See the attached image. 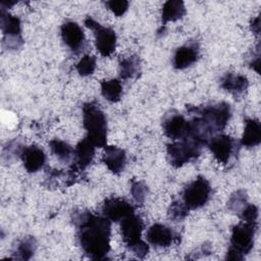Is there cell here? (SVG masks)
<instances>
[{
	"instance_id": "4",
	"label": "cell",
	"mask_w": 261,
	"mask_h": 261,
	"mask_svg": "<svg viewBox=\"0 0 261 261\" xmlns=\"http://www.w3.org/2000/svg\"><path fill=\"white\" fill-rule=\"evenodd\" d=\"M258 223L241 221L231 229L229 248L226 253L228 260H243L251 252L254 246V237Z\"/></svg>"
},
{
	"instance_id": "3",
	"label": "cell",
	"mask_w": 261,
	"mask_h": 261,
	"mask_svg": "<svg viewBox=\"0 0 261 261\" xmlns=\"http://www.w3.org/2000/svg\"><path fill=\"white\" fill-rule=\"evenodd\" d=\"M83 124L87 138L98 148L107 143V118L99 104L88 102L83 106Z\"/></svg>"
},
{
	"instance_id": "7",
	"label": "cell",
	"mask_w": 261,
	"mask_h": 261,
	"mask_svg": "<svg viewBox=\"0 0 261 261\" xmlns=\"http://www.w3.org/2000/svg\"><path fill=\"white\" fill-rule=\"evenodd\" d=\"M85 24L94 32L95 46L99 53L104 57L110 56L116 48L115 32L108 27L102 25L92 16H87L85 18Z\"/></svg>"
},
{
	"instance_id": "12",
	"label": "cell",
	"mask_w": 261,
	"mask_h": 261,
	"mask_svg": "<svg viewBox=\"0 0 261 261\" xmlns=\"http://www.w3.org/2000/svg\"><path fill=\"white\" fill-rule=\"evenodd\" d=\"M143 228V220L141 219L140 216L136 215L135 213L123 218L120 221L121 237L128 249L143 241L141 238Z\"/></svg>"
},
{
	"instance_id": "21",
	"label": "cell",
	"mask_w": 261,
	"mask_h": 261,
	"mask_svg": "<svg viewBox=\"0 0 261 261\" xmlns=\"http://www.w3.org/2000/svg\"><path fill=\"white\" fill-rule=\"evenodd\" d=\"M185 3L180 0H168L163 4L161 13V29H164L167 22L176 21L186 14Z\"/></svg>"
},
{
	"instance_id": "23",
	"label": "cell",
	"mask_w": 261,
	"mask_h": 261,
	"mask_svg": "<svg viewBox=\"0 0 261 261\" xmlns=\"http://www.w3.org/2000/svg\"><path fill=\"white\" fill-rule=\"evenodd\" d=\"M101 94L109 102H118L122 95V85L120 81L111 79L101 82Z\"/></svg>"
},
{
	"instance_id": "9",
	"label": "cell",
	"mask_w": 261,
	"mask_h": 261,
	"mask_svg": "<svg viewBox=\"0 0 261 261\" xmlns=\"http://www.w3.org/2000/svg\"><path fill=\"white\" fill-rule=\"evenodd\" d=\"M207 146L214 158L221 164H227L237 151V142L231 137L222 134L212 137Z\"/></svg>"
},
{
	"instance_id": "11",
	"label": "cell",
	"mask_w": 261,
	"mask_h": 261,
	"mask_svg": "<svg viewBox=\"0 0 261 261\" xmlns=\"http://www.w3.org/2000/svg\"><path fill=\"white\" fill-rule=\"evenodd\" d=\"M60 34L63 43L74 53L83 50L86 44L85 34L75 21L66 20L60 27Z\"/></svg>"
},
{
	"instance_id": "1",
	"label": "cell",
	"mask_w": 261,
	"mask_h": 261,
	"mask_svg": "<svg viewBox=\"0 0 261 261\" xmlns=\"http://www.w3.org/2000/svg\"><path fill=\"white\" fill-rule=\"evenodd\" d=\"M76 227V239L84 253L94 260L106 259L110 251L111 221L87 210H77L71 214Z\"/></svg>"
},
{
	"instance_id": "2",
	"label": "cell",
	"mask_w": 261,
	"mask_h": 261,
	"mask_svg": "<svg viewBox=\"0 0 261 261\" xmlns=\"http://www.w3.org/2000/svg\"><path fill=\"white\" fill-rule=\"evenodd\" d=\"M188 111L194 114V116L189 120L187 136L197 140L204 146L207 145L212 137L224 129L231 115L230 106L225 102L203 107L191 106L188 108Z\"/></svg>"
},
{
	"instance_id": "16",
	"label": "cell",
	"mask_w": 261,
	"mask_h": 261,
	"mask_svg": "<svg viewBox=\"0 0 261 261\" xmlns=\"http://www.w3.org/2000/svg\"><path fill=\"white\" fill-rule=\"evenodd\" d=\"M19 157L22 160L25 170L30 173L37 172L43 168L46 162L45 152L36 145L23 147Z\"/></svg>"
},
{
	"instance_id": "25",
	"label": "cell",
	"mask_w": 261,
	"mask_h": 261,
	"mask_svg": "<svg viewBox=\"0 0 261 261\" xmlns=\"http://www.w3.org/2000/svg\"><path fill=\"white\" fill-rule=\"evenodd\" d=\"M52 153L62 162H67L73 155V149L66 142L59 139H53L49 142Z\"/></svg>"
},
{
	"instance_id": "28",
	"label": "cell",
	"mask_w": 261,
	"mask_h": 261,
	"mask_svg": "<svg viewBox=\"0 0 261 261\" xmlns=\"http://www.w3.org/2000/svg\"><path fill=\"white\" fill-rule=\"evenodd\" d=\"M97 60L93 55H85L83 56L75 65L76 71L82 76H88L92 74L96 69Z\"/></svg>"
},
{
	"instance_id": "19",
	"label": "cell",
	"mask_w": 261,
	"mask_h": 261,
	"mask_svg": "<svg viewBox=\"0 0 261 261\" xmlns=\"http://www.w3.org/2000/svg\"><path fill=\"white\" fill-rule=\"evenodd\" d=\"M220 87L233 96H240L248 89L249 81L243 74L227 72L221 77Z\"/></svg>"
},
{
	"instance_id": "14",
	"label": "cell",
	"mask_w": 261,
	"mask_h": 261,
	"mask_svg": "<svg viewBox=\"0 0 261 261\" xmlns=\"http://www.w3.org/2000/svg\"><path fill=\"white\" fill-rule=\"evenodd\" d=\"M147 242L156 248L169 247L175 240L173 230L162 223L152 224L146 232Z\"/></svg>"
},
{
	"instance_id": "32",
	"label": "cell",
	"mask_w": 261,
	"mask_h": 261,
	"mask_svg": "<svg viewBox=\"0 0 261 261\" xmlns=\"http://www.w3.org/2000/svg\"><path fill=\"white\" fill-rule=\"evenodd\" d=\"M129 250H130L137 257H139V258H144V257L148 254V252H149V246L147 245L146 242L142 241V242L138 243L137 245H135L134 247H132Z\"/></svg>"
},
{
	"instance_id": "10",
	"label": "cell",
	"mask_w": 261,
	"mask_h": 261,
	"mask_svg": "<svg viewBox=\"0 0 261 261\" xmlns=\"http://www.w3.org/2000/svg\"><path fill=\"white\" fill-rule=\"evenodd\" d=\"M135 213L134 207L124 199L111 197L104 201L102 214L110 221L120 222L123 218Z\"/></svg>"
},
{
	"instance_id": "6",
	"label": "cell",
	"mask_w": 261,
	"mask_h": 261,
	"mask_svg": "<svg viewBox=\"0 0 261 261\" xmlns=\"http://www.w3.org/2000/svg\"><path fill=\"white\" fill-rule=\"evenodd\" d=\"M211 191L209 181L204 176L199 175L185 187L181 194V201L189 210L199 209L209 201Z\"/></svg>"
},
{
	"instance_id": "15",
	"label": "cell",
	"mask_w": 261,
	"mask_h": 261,
	"mask_svg": "<svg viewBox=\"0 0 261 261\" xmlns=\"http://www.w3.org/2000/svg\"><path fill=\"white\" fill-rule=\"evenodd\" d=\"M200 56V49L197 43H189L178 47L172 57V65L176 69H185L197 62Z\"/></svg>"
},
{
	"instance_id": "27",
	"label": "cell",
	"mask_w": 261,
	"mask_h": 261,
	"mask_svg": "<svg viewBox=\"0 0 261 261\" xmlns=\"http://www.w3.org/2000/svg\"><path fill=\"white\" fill-rule=\"evenodd\" d=\"M189 211V208L184 204L182 201L175 200L170 204L167 210V215L172 221H182L188 216Z\"/></svg>"
},
{
	"instance_id": "31",
	"label": "cell",
	"mask_w": 261,
	"mask_h": 261,
	"mask_svg": "<svg viewBox=\"0 0 261 261\" xmlns=\"http://www.w3.org/2000/svg\"><path fill=\"white\" fill-rule=\"evenodd\" d=\"M128 4L129 3L125 0H111L105 2L106 7L116 16H122L126 12Z\"/></svg>"
},
{
	"instance_id": "22",
	"label": "cell",
	"mask_w": 261,
	"mask_h": 261,
	"mask_svg": "<svg viewBox=\"0 0 261 261\" xmlns=\"http://www.w3.org/2000/svg\"><path fill=\"white\" fill-rule=\"evenodd\" d=\"M141 71L140 59L136 55L124 57L119 61V72L123 80L134 79L139 75Z\"/></svg>"
},
{
	"instance_id": "30",
	"label": "cell",
	"mask_w": 261,
	"mask_h": 261,
	"mask_svg": "<svg viewBox=\"0 0 261 261\" xmlns=\"http://www.w3.org/2000/svg\"><path fill=\"white\" fill-rule=\"evenodd\" d=\"M258 215H259L258 208L254 204H249V203L239 213V216L242 221L250 222V223H258L257 222Z\"/></svg>"
},
{
	"instance_id": "13",
	"label": "cell",
	"mask_w": 261,
	"mask_h": 261,
	"mask_svg": "<svg viewBox=\"0 0 261 261\" xmlns=\"http://www.w3.org/2000/svg\"><path fill=\"white\" fill-rule=\"evenodd\" d=\"M162 128L166 137L173 141H178L188 135L189 120L177 112H171L164 117Z\"/></svg>"
},
{
	"instance_id": "5",
	"label": "cell",
	"mask_w": 261,
	"mask_h": 261,
	"mask_svg": "<svg viewBox=\"0 0 261 261\" xmlns=\"http://www.w3.org/2000/svg\"><path fill=\"white\" fill-rule=\"evenodd\" d=\"M204 145L191 137L174 141L167 145V159L174 167H180L197 159L202 152Z\"/></svg>"
},
{
	"instance_id": "18",
	"label": "cell",
	"mask_w": 261,
	"mask_h": 261,
	"mask_svg": "<svg viewBox=\"0 0 261 261\" xmlns=\"http://www.w3.org/2000/svg\"><path fill=\"white\" fill-rule=\"evenodd\" d=\"M102 160L112 173L118 174L125 167L126 155L124 150H122L121 148L106 145Z\"/></svg>"
},
{
	"instance_id": "20",
	"label": "cell",
	"mask_w": 261,
	"mask_h": 261,
	"mask_svg": "<svg viewBox=\"0 0 261 261\" xmlns=\"http://www.w3.org/2000/svg\"><path fill=\"white\" fill-rule=\"evenodd\" d=\"M261 142V125L256 118H247L241 139V145L246 148L258 146Z\"/></svg>"
},
{
	"instance_id": "29",
	"label": "cell",
	"mask_w": 261,
	"mask_h": 261,
	"mask_svg": "<svg viewBox=\"0 0 261 261\" xmlns=\"http://www.w3.org/2000/svg\"><path fill=\"white\" fill-rule=\"evenodd\" d=\"M130 194L133 199L137 204H144L147 195H148V187L140 180H132L130 185Z\"/></svg>"
},
{
	"instance_id": "17",
	"label": "cell",
	"mask_w": 261,
	"mask_h": 261,
	"mask_svg": "<svg viewBox=\"0 0 261 261\" xmlns=\"http://www.w3.org/2000/svg\"><path fill=\"white\" fill-rule=\"evenodd\" d=\"M95 148L96 146L87 137L80 141L76 144L75 149L73 150L74 164L72 168L76 169L77 171L87 168L93 161L95 155Z\"/></svg>"
},
{
	"instance_id": "26",
	"label": "cell",
	"mask_w": 261,
	"mask_h": 261,
	"mask_svg": "<svg viewBox=\"0 0 261 261\" xmlns=\"http://www.w3.org/2000/svg\"><path fill=\"white\" fill-rule=\"evenodd\" d=\"M247 204H248L247 193L244 190H238L230 195L227 201V208L231 212L239 214Z\"/></svg>"
},
{
	"instance_id": "33",
	"label": "cell",
	"mask_w": 261,
	"mask_h": 261,
	"mask_svg": "<svg viewBox=\"0 0 261 261\" xmlns=\"http://www.w3.org/2000/svg\"><path fill=\"white\" fill-rule=\"evenodd\" d=\"M251 28H252V31L253 33L255 34H259V30H260V25H259V17L257 16L255 19L252 20V23H251Z\"/></svg>"
},
{
	"instance_id": "24",
	"label": "cell",
	"mask_w": 261,
	"mask_h": 261,
	"mask_svg": "<svg viewBox=\"0 0 261 261\" xmlns=\"http://www.w3.org/2000/svg\"><path fill=\"white\" fill-rule=\"evenodd\" d=\"M37 248V242L34 237L27 236L22 238L17 245L15 246V249L13 251L14 258L20 259V260H30Z\"/></svg>"
},
{
	"instance_id": "8",
	"label": "cell",
	"mask_w": 261,
	"mask_h": 261,
	"mask_svg": "<svg viewBox=\"0 0 261 261\" xmlns=\"http://www.w3.org/2000/svg\"><path fill=\"white\" fill-rule=\"evenodd\" d=\"M1 30L3 34V46L9 50L19 49L23 44L21 37L20 19L1 8Z\"/></svg>"
}]
</instances>
